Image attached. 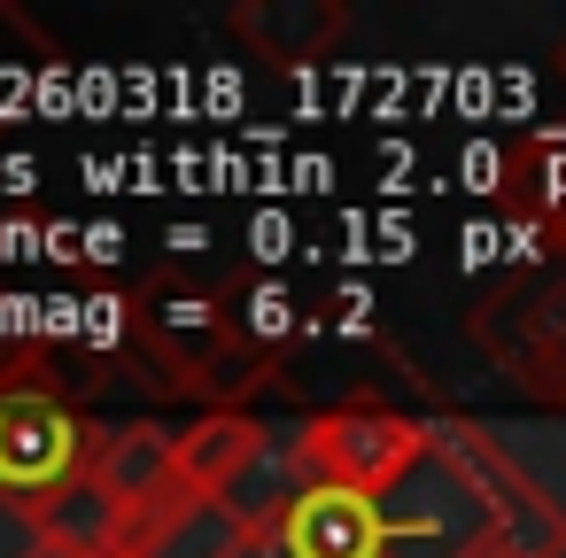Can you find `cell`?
Returning a JSON list of instances; mask_svg holds the SVG:
<instances>
[{
    "mask_svg": "<svg viewBox=\"0 0 566 558\" xmlns=\"http://www.w3.org/2000/svg\"><path fill=\"white\" fill-rule=\"evenodd\" d=\"M295 450H303V481L380 504L427 457V419L388 411V403H334V411H311L295 427Z\"/></svg>",
    "mask_w": 566,
    "mask_h": 558,
    "instance_id": "5b68a950",
    "label": "cell"
},
{
    "mask_svg": "<svg viewBox=\"0 0 566 558\" xmlns=\"http://www.w3.org/2000/svg\"><path fill=\"white\" fill-rule=\"evenodd\" d=\"M32 535L55 543V550H71V558H125L133 550V512L86 473L78 488H63L55 504L32 512Z\"/></svg>",
    "mask_w": 566,
    "mask_h": 558,
    "instance_id": "7c38bea8",
    "label": "cell"
},
{
    "mask_svg": "<svg viewBox=\"0 0 566 558\" xmlns=\"http://www.w3.org/2000/svg\"><path fill=\"white\" fill-rule=\"evenodd\" d=\"M465 334L520 396L566 411V264L543 256L489 280L465 310Z\"/></svg>",
    "mask_w": 566,
    "mask_h": 558,
    "instance_id": "7a4b0ae2",
    "label": "cell"
},
{
    "mask_svg": "<svg viewBox=\"0 0 566 558\" xmlns=\"http://www.w3.org/2000/svg\"><path fill=\"white\" fill-rule=\"evenodd\" d=\"M133 349L164 372V388H187L210 411H233L256 380V318L241 310V295L195 280H148L133 295Z\"/></svg>",
    "mask_w": 566,
    "mask_h": 558,
    "instance_id": "6da1fadb",
    "label": "cell"
},
{
    "mask_svg": "<svg viewBox=\"0 0 566 558\" xmlns=\"http://www.w3.org/2000/svg\"><path fill=\"white\" fill-rule=\"evenodd\" d=\"M226 32L249 63L303 71V63H326L342 48L349 0H241V9H226Z\"/></svg>",
    "mask_w": 566,
    "mask_h": 558,
    "instance_id": "52a82bcc",
    "label": "cell"
},
{
    "mask_svg": "<svg viewBox=\"0 0 566 558\" xmlns=\"http://www.w3.org/2000/svg\"><path fill=\"white\" fill-rule=\"evenodd\" d=\"M94 450H102V419H86L55 380L0 396V504L9 512L32 519L40 504L78 488L94 473Z\"/></svg>",
    "mask_w": 566,
    "mask_h": 558,
    "instance_id": "3957f363",
    "label": "cell"
},
{
    "mask_svg": "<svg viewBox=\"0 0 566 558\" xmlns=\"http://www.w3.org/2000/svg\"><path fill=\"white\" fill-rule=\"evenodd\" d=\"M94 481L133 512V535L148 512H164L179 496V427L164 419H125V427H102V450H94Z\"/></svg>",
    "mask_w": 566,
    "mask_h": 558,
    "instance_id": "ba28073f",
    "label": "cell"
},
{
    "mask_svg": "<svg viewBox=\"0 0 566 558\" xmlns=\"http://www.w3.org/2000/svg\"><path fill=\"white\" fill-rule=\"evenodd\" d=\"M256 535L218 504V496H171L164 512H148L140 519V535H133V550L125 558H241Z\"/></svg>",
    "mask_w": 566,
    "mask_h": 558,
    "instance_id": "8fae6325",
    "label": "cell"
},
{
    "mask_svg": "<svg viewBox=\"0 0 566 558\" xmlns=\"http://www.w3.org/2000/svg\"><path fill=\"white\" fill-rule=\"evenodd\" d=\"M32 558H71V550H55V543H32Z\"/></svg>",
    "mask_w": 566,
    "mask_h": 558,
    "instance_id": "4fadbf2b",
    "label": "cell"
},
{
    "mask_svg": "<svg viewBox=\"0 0 566 558\" xmlns=\"http://www.w3.org/2000/svg\"><path fill=\"white\" fill-rule=\"evenodd\" d=\"M427 427L465 465V481L481 488V504H489V519H496V535H504L512 558H566V512L543 496V481L504 442H489L473 419H427Z\"/></svg>",
    "mask_w": 566,
    "mask_h": 558,
    "instance_id": "8992f818",
    "label": "cell"
},
{
    "mask_svg": "<svg viewBox=\"0 0 566 558\" xmlns=\"http://www.w3.org/2000/svg\"><path fill=\"white\" fill-rule=\"evenodd\" d=\"M380 558H512L481 488L434 442V427H427V457L380 496Z\"/></svg>",
    "mask_w": 566,
    "mask_h": 558,
    "instance_id": "277c9868",
    "label": "cell"
},
{
    "mask_svg": "<svg viewBox=\"0 0 566 558\" xmlns=\"http://www.w3.org/2000/svg\"><path fill=\"white\" fill-rule=\"evenodd\" d=\"M272 434H280V427H264L249 403H233V411H202L195 427H179V488L226 504V496L241 488V473L272 450Z\"/></svg>",
    "mask_w": 566,
    "mask_h": 558,
    "instance_id": "9c48e42d",
    "label": "cell"
},
{
    "mask_svg": "<svg viewBox=\"0 0 566 558\" xmlns=\"http://www.w3.org/2000/svg\"><path fill=\"white\" fill-rule=\"evenodd\" d=\"M280 543H287V558H380V504L311 481V488L295 496Z\"/></svg>",
    "mask_w": 566,
    "mask_h": 558,
    "instance_id": "30bf717a",
    "label": "cell"
},
{
    "mask_svg": "<svg viewBox=\"0 0 566 558\" xmlns=\"http://www.w3.org/2000/svg\"><path fill=\"white\" fill-rule=\"evenodd\" d=\"M551 264H566V256H551Z\"/></svg>",
    "mask_w": 566,
    "mask_h": 558,
    "instance_id": "5bb4252c",
    "label": "cell"
}]
</instances>
